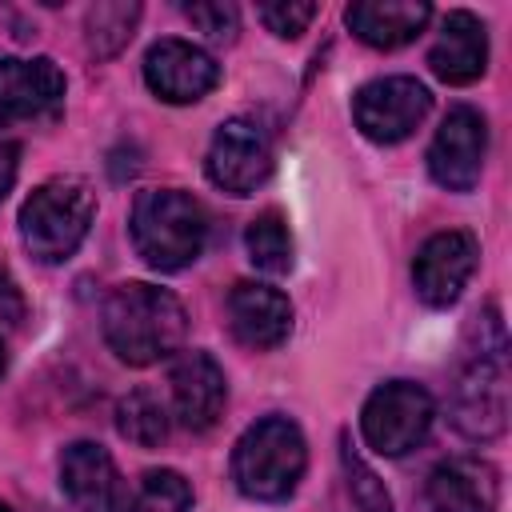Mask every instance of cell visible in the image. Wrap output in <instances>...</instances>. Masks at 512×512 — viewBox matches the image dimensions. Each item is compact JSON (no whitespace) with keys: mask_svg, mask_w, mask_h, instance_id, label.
Returning <instances> with one entry per match:
<instances>
[{"mask_svg":"<svg viewBox=\"0 0 512 512\" xmlns=\"http://www.w3.org/2000/svg\"><path fill=\"white\" fill-rule=\"evenodd\" d=\"M0 512H12V508H8V504H4V500H0Z\"/></svg>","mask_w":512,"mask_h":512,"instance_id":"obj_29","label":"cell"},{"mask_svg":"<svg viewBox=\"0 0 512 512\" xmlns=\"http://www.w3.org/2000/svg\"><path fill=\"white\" fill-rule=\"evenodd\" d=\"M452 424L468 440H496L508 428V336L496 308H484L472 324L452 384Z\"/></svg>","mask_w":512,"mask_h":512,"instance_id":"obj_1","label":"cell"},{"mask_svg":"<svg viewBox=\"0 0 512 512\" xmlns=\"http://www.w3.org/2000/svg\"><path fill=\"white\" fill-rule=\"evenodd\" d=\"M172 412L188 432H208L228 400V380L224 368L208 352H184L172 364Z\"/></svg>","mask_w":512,"mask_h":512,"instance_id":"obj_13","label":"cell"},{"mask_svg":"<svg viewBox=\"0 0 512 512\" xmlns=\"http://www.w3.org/2000/svg\"><path fill=\"white\" fill-rule=\"evenodd\" d=\"M168 424H172V416H168L164 400L156 392H148V388H136V392H128L116 404V428H120V436L132 440V444H140V448L164 444L168 440Z\"/></svg>","mask_w":512,"mask_h":512,"instance_id":"obj_19","label":"cell"},{"mask_svg":"<svg viewBox=\"0 0 512 512\" xmlns=\"http://www.w3.org/2000/svg\"><path fill=\"white\" fill-rule=\"evenodd\" d=\"M100 328L108 348L132 364V368H148L156 360H168L188 332V316L184 304L152 284H120L108 292L104 312H100Z\"/></svg>","mask_w":512,"mask_h":512,"instance_id":"obj_2","label":"cell"},{"mask_svg":"<svg viewBox=\"0 0 512 512\" xmlns=\"http://www.w3.org/2000/svg\"><path fill=\"white\" fill-rule=\"evenodd\" d=\"M260 12V20H264V28L272 32V36H280V40H296L312 20H316V4H300V0H280V4H260L256 8Z\"/></svg>","mask_w":512,"mask_h":512,"instance_id":"obj_25","label":"cell"},{"mask_svg":"<svg viewBox=\"0 0 512 512\" xmlns=\"http://www.w3.org/2000/svg\"><path fill=\"white\" fill-rule=\"evenodd\" d=\"M188 508H192V488L172 468L144 472L132 496L124 500V512H188Z\"/></svg>","mask_w":512,"mask_h":512,"instance_id":"obj_22","label":"cell"},{"mask_svg":"<svg viewBox=\"0 0 512 512\" xmlns=\"http://www.w3.org/2000/svg\"><path fill=\"white\" fill-rule=\"evenodd\" d=\"M24 320V296L8 272H0V332L16 328Z\"/></svg>","mask_w":512,"mask_h":512,"instance_id":"obj_26","label":"cell"},{"mask_svg":"<svg viewBox=\"0 0 512 512\" xmlns=\"http://www.w3.org/2000/svg\"><path fill=\"white\" fill-rule=\"evenodd\" d=\"M432 512H496L500 476L480 456H448L428 476Z\"/></svg>","mask_w":512,"mask_h":512,"instance_id":"obj_14","label":"cell"},{"mask_svg":"<svg viewBox=\"0 0 512 512\" xmlns=\"http://www.w3.org/2000/svg\"><path fill=\"white\" fill-rule=\"evenodd\" d=\"M16 168H20V148H16V140L0 136V200H4L8 192H12Z\"/></svg>","mask_w":512,"mask_h":512,"instance_id":"obj_27","label":"cell"},{"mask_svg":"<svg viewBox=\"0 0 512 512\" xmlns=\"http://www.w3.org/2000/svg\"><path fill=\"white\" fill-rule=\"evenodd\" d=\"M208 240V220L200 200L180 188H148L132 204V244L156 272L188 268Z\"/></svg>","mask_w":512,"mask_h":512,"instance_id":"obj_3","label":"cell"},{"mask_svg":"<svg viewBox=\"0 0 512 512\" xmlns=\"http://www.w3.org/2000/svg\"><path fill=\"white\" fill-rule=\"evenodd\" d=\"M208 180L228 196H252L272 176V140L252 116H232L208 144Z\"/></svg>","mask_w":512,"mask_h":512,"instance_id":"obj_7","label":"cell"},{"mask_svg":"<svg viewBox=\"0 0 512 512\" xmlns=\"http://www.w3.org/2000/svg\"><path fill=\"white\" fill-rule=\"evenodd\" d=\"M476 240L460 228L436 232L420 244L416 260H412V284L416 296L428 308H448L460 300V292L468 288L472 272H476Z\"/></svg>","mask_w":512,"mask_h":512,"instance_id":"obj_10","label":"cell"},{"mask_svg":"<svg viewBox=\"0 0 512 512\" xmlns=\"http://www.w3.org/2000/svg\"><path fill=\"white\" fill-rule=\"evenodd\" d=\"M64 104V72L48 56H0V124L52 116Z\"/></svg>","mask_w":512,"mask_h":512,"instance_id":"obj_12","label":"cell"},{"mask_svg":"<svg viewBox=\"0 0 512 512\" xmlns=\"http://www.w3.org/2000/svg\"><path fill=\"white\" fill-rule=\"evenodd\" d=\"M244 248H248V260L268 272V276H284L292 268V232H288V220L280 212H260L248 232H244Z\"/></svg>","mask_w":512,"mask_h":512,"instance_id":"obj_20","label":"cell"},{"mask_svg":"<svg viewBox=\"0 0 512 512\" xmlns=\"http://www.w3.org/2000/svg\"><path fill=\"white\" fill-rule=\"evenodd\" d=\"M428 64L444 84L480 80L484 68H488V32H484V24L464 8L448 12L444 24H440L436 44L428 52Z\"/></svg>","mask_w":512,"mask_h":512,"instance_id":"obj_16","label":"cell"},{"mask_svg":"<svg viewBox=\"0 0 512 512\" xmlns=\"http://www.w3.org/2000/svg\"><path fill=\"white\" fill-rule=\"evenodd\" d=\"M484 152H488V124L476 108H452L444 124L432 136L428 148V172L440 188L448 192H472L484 172Z\"/></svg>","mask_w":512,"mask_h":512,"instance_id":"obj_9","label":"cell"},{"mask_svg":"<svg viewBox=\"0 0 512 512\" xmlns=\"http://www.w3.org/2000/svg\"><path fill=\"white\" fill-rule=\"evenodd\" d=\"M228 324L240 344L248 348H276L292 332V304L280 288L240 280L228 292Z\"/></svg>","mask_w":512,"mask_h":512,"instance_id":"obj_15","label":"cell"},{"mask_svg":"<svg viewBox=\"0 0 512 512\" xmlns=\"http://www.w3.org/2000/svg\"><path fill=\"white\" fill-rule=\"evenodd\" d=\"M4 368H8V356H4V344H0V376H4Z\"/></svg>","mask_w":512,"mask_h":512,"instance_id":"obj_28","label":"cell"},{"mask_svg":"<svg viewBox=\"0 0 512 512\" xmlns=\"http://www.w3.org/2000/svg\"><path fill=\"white\" fill-rule=\"evenodd\" d=\"M432 96L416 76H384L356 92L352 116L372 144H400L428 116Z\"/></svg>","mask_w":512,"mask_h":512,"instance_id":"obj_8","label":"cell"},{"mask_svg":"<svg viewBox=\"0 0 512 512\" xmlns=\"http://www.w3.org/2000/svg\"><path fill=\"white\" fill-rule=\"evenodd\" d=\"M184 16L192 20L196 32H204V36L216 40V44H228V40H236V32H240V12H236V4H224V0H196V4H184Z\"/></svg>","mask_w":512,"mask_h":512,"instance_id":"obj_23","label":"cell"},{"mask_svg":"<svg viewBox=\"0 0 512 512\" xmlns=\"http://www.w3.org/2000/svg\"><path fill=\"white\" fill-rule=\"evenodd\" d=\"M344 472H348V492H352L360 512H392V500H388L384 484L376 480V472L352 448H344Z\"/></svg>","mask_w":512,"mask_h":512,"instance_id":"obj_24","label":"cell"},{"mask_svg":"<svg viewBox=\"0 0 512 512\" xmlns=\"http://www.w3.org/2000/svg\"><path fill=\"white\" fill-rule=\"evenodd\" d=\"M432 416H436V404H432L428 388H420L412 380H388L364 400L360 432L372 452L404 456L428 436Z\"/></svg>","mask_w":512,"mask_h":512,"instance_id":"obj_6","label":"cell"},{"mask_svg":"<svg viewBox=\"0 0 512 512\" xmlns=\"http://www.w3.org/2000/svg\"><path fill=\"white\" fill-rule=\"evenodd\" d=\"M308 448L288 416L256 420L232 448V480L248 500H288L304 476Z\"/></svg>","mask_w":512,"mask_h":512,"instance_id":"obj_4","label":"cell"},{"mask_svg":"<svg viewBox=\"0 0 512 512\" xmlns=\"http://www.w3.org/2000/svg\"><path fill=\"white\" fill-rule=\"evenodd\" d=\"M144 80L148 88L168 100V104H196L204 100L216 80H220V68L216 60L200 48V44H188V40H156L144 56Z\"/></svg>","mask_w":512,"mask_h":512,"instance_id":"obj_11","label":"cell"},{"mask_svg":"<svg viewBox=\"0 0 512 512\" xmlns=\"http://www.w3.org/2000/svg\"><path fill=\"white\" fill-rule=\"evenodd\" d=\"M140 20V4L136 0H104V4H92L88 16H84V28H88V48L104 60V56H116L128 40H132V28Z\"/></svg>","mask_w":512,"mask_h":512,"instance_id":"obj_21","label":"cell"},{"mask_svg":"<svg viewBox=\"0 0 512 512\" xmlns=\"http://www.w3.org/2000/svg\"><path fill=\"white\" fill-rule=\"evenodd\" d=\"M96 212V196L80 176H52L20 208V236L24 248L40 264H64L80 240L88 236Z\"/></svg>","mask_w":512,"mask_h":512,"instance_id":"obj_5","label":"cell"},{"mask_svg":"<svg viewBox=\"0 0 512 512\" xmlns=\"http://www.w3.org/2000/svg\"><path fill=\"white\" fill-rule=\"evenodd\" d=\"M344 20L356 32V40H364L368 48L392 52L424 32V24L432 20V8L424 0H356L344 12Z\"/></svg>","mask_w":512,"mask_h":512,"instance_id":"obj_17","label":"cell"},{"mask_svg":"<svg viewBox=\"0 0 512 512\" xmlns=\"http://www.w3.org/2000/svg\"><path fill=\"white\" fill-rule=\"evenodd\" d=\"M60 488L68 496L72 508L80 512H108L116 500V464L112 456L92 444V440H76L60 452Z\"/></svg>","mask_w":512,"mask_h":512,"instance_id":"obj_18","label":"cell"}]
</instances>
